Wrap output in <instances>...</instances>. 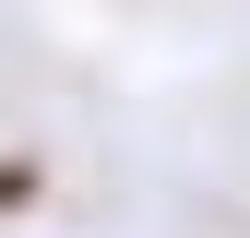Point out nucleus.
Returning <instances> with one entry per match:
<instances>
[{"label": "nucleus", "instance_id": "obj_1", "mask_svg": "<svg viewBox=\"0 0 250 238\" xmlns=\"http://www.w3.org/2000/svg\"><path fill=\"white\" fill-rule=\"evenodd\" d=\"M36 191H48V167H36V155H0V215H24Z\"/></svg>", "mask_w": 250, "mask_h": 238}]
</instances>
